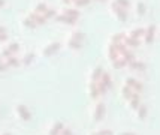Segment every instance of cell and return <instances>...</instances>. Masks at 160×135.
I'll return each mask as SVG.
<instances>
[{"instance_id": "cell-36", "label": "cell", "mask_w": 160, "mask_h": 135, "mask_svg": "<svg viewBox=\"0 0 160 135\" xmlns=\"http://www.w3.org/2000/svg\"><path fill=\"white\" fill-rule=\"evenodd\" d=\"M121 135H135V134H130V132H124V134H121Z\"/></svg>"}, {"instance_id": "cell-35", "label": "cell", "mask_w": 160, "mask_h": 135, "mask_svg": "<svg viewBox=\"0 0 160 135\" xmlns=\"http://www.w3.org/2000/svg\"><path fill=\"white\" fill-rule=\"evenodd\" d=\"M5 3H6V0H0V8L5 6Z\"/></svg>"}, {"instance_id": "cell-15", "label": "cell", "mask_w": 160, "mask_h": 135, "mask_svg": "<svg viewBox=\"0 0 160 135\" xmlns=\"http://www.w3.org/2000/svg\"><path fill=\"white\" fill-rule=\"evenodd\" d=\"M109 45H111V44H109ZM112 47H114V48L117 50V53H118L120 56H123V54H124L126 51L129 50V48H127V47H126V45H124V44H123V42H118V44H115V45H112Z\"/></svg>"}, {"instance_id": "cell-12", "label": "cell", "mask_w": 160, "mask_h": 135, "mask_svg": "<svg viewBox=\"0 0 160 135\" xmlns=\"http://www.w3.org/2000/svg\"><path fill=\"white\" fill-rule=\"evenodd\" d=\"M48 9V6H47V3L45 2H39V3H36L35 5V9H33V12H36V14H45V11Z\"/></svg>"}, {"instance_id": "cell-3", "label": "cell", "mask_w": 160, "mask_h": 135, "mask_svg": "<svg viewBox=\"0 0 160 135\" xmlns=\"http://www.w3.org/2000/svg\"><path fill=\"white\" fill-rule=\"evenodd\" d=\"M58 48H60V42H57V41H54V42L48 44L45 48H43V56H49V54H52V53H56V51H58Z\"/></svg>"}, {"instance_id": "cell-5", "label": "cell", "mask_w": 160, "mask_h": 135, "mask_svg": "<svg viewBox=\"0 0 160 135\" xmlns=\"http://www.w3.org/2000/svg\"><path fill=\"white\" fill-rule=\"evenodd\" d=\"M62 14L68 15V17H70V18H73V20H78V17H79V11H78L77 8H63L62 9Z\"/></svg>"}, {"instance_id": "cell-14", "label": "cell", "mask_w": 160, "mask_h": 135, "mask_svg": "<svg viewBox=\"0 0 160 135\" xmlns=\"http://www.w3.org/2000/svg\"><path fill=\"white\" fill-rule=\"evenodd\" d=\"M118 57H120V54L117 53V50H115L112 45H109V47H108V59L114 62V60H115V59H118Z\"/></svg>"}, {"instance_id": "cell-16", "label": "cell", "mask_w": 160, "mask_h": 135, "mask_svg": "<svg viewBox=\"0 0 160 135\" xmlns=\"http://www.w3.org/2000/svg\"><path fill=\"white\" fill-rule=\"evenodd\" d=\"M135 9H136V14L138 15H144L147 12V6H145V3H144V2H138Z\"/></svg>"}, {"instance_id": "cell-22", "label": "cell", "mask_w": 160, "mask_h": 135, "mask_svg": "<svg viewBox=\"0 0 160 135\" xmlns=\"http://www.w3.org/2000/svg\"><path fill=\"white\" fill-rule=\"evenodd\" d=\"M56 15H57V11H56V9H52V8H48V9L45 11L43 17H45L47 20H49V18H54Z\"/></svg>"}, {"instance_id": "cell-1", "label": "cell", "mask_w": 160, "mask_h": 135, "mask_svg": "<svg viewBox=\"0 0 160 135\" xmlns=\"http://www.w3.org/2000/svg\"><path fill=\"white\" fill-rule=\"evenodd\" d=\"M111 11L115 14V17L118 18L120 21H126L127 20V9H123V8H120L115 2H111Z\"/></svg>"}, {"instance_id": "cell-26", "label": "cell", "mask_w": 160, "mask_h": 135, "mask_svg": "<svg viewBox=\"0 0 160 135\" xmlns=\"http://www.w3.org/2000/svg\"><path fill=\"white\" fill-rule=\"evenodd\" d=\"M102 114H103V104H99L98 107H96V114H94V117H96V119H100Z\"/></svg>"}, {"instance_id": "cell-6", "label": "cell", "mask_w": 160, "mask_h": 135, "mask_svg": "<svg viewBox=\"0 0 160 135\" xmlns=\"http://www.w3.org/2000/svg\"><path fill=\"white\" fill-rule=\"evenodd\" d=\"M145 35V29L144 27H136V29H132L127 36H130V38H135V39H141L142 36Z\"/></svg>"}, {"instance_id": "cell-39", "label": "cell", "mask_w": 160, "mask_h": 135, "mask_svg": "<svg viewBox=\"0 0 160 135\" xmlns=\"http://www.w3.org/2000/svg\"><path fill=\"white\" fill-rule=\"evenodd\" d=\"M98 2H106V0H98Z\"/></svg>"}, {"instance_id": "cell-33", "label": "cell", "mask_w": 160, "mask_h": 135, "mask_svg": "<svg viewBox=\"0 0 160 135\" xmlns=\"http://www.w3.org/2000/svg\"><path fill=\"white\" fill-rule=\"evenodd\" d=\"M99 135H112V132H111V131H100V132H99Z\"/></svg>"}, {"instance_id": "cell-17", "label": "cell", "mask_w": 160, "mask_h": 135, "mask_svg": "<svg viewBox=\"0 0 160 135\" xmlns=\"http://www.w3.org/2000/svg\"><path fill=\"white\" fill-rule=\"evenodd\" d=\"M126 63H127V62L124 60V57H121V56H120L118 59H115V60L112 62V65H114V68H117V69H120V68H123V66H126Z\"/></svg>"}, {"instance_id": "cell-10", "label": "cell", "mask_w": 160, "mask_h": 135, "mask_svg": "<svg viewBox=\"0 0 160 135\" xmlns=\"http://www.w3.org/2000/svg\"><path fill=\"white\" fill-rule=\"evenodd\" d=\"M124 38H126V33L117 32V33H114V35L109 38V44H111V45H115V44H118V42H123Z\"/></svg>"}, {"instance_id": "cell-7", "label": "cell", "mask_w": 160, "mask_h": 135, "mask_svg": "<svg viewBox=\"0 0 160 135\" xmlns=\"http://www.w3.org/2000/svg\"><path fill=\"white\" fill-rule=\"evenodd\" d=\"M27 17H28V18H32V20H33V21H35L36 24H38V26H41V24H45V23H47V18H45V17H43L42 14L30 12V14H28Z\"/></svg>"}, {"instance_id": "cell-40", "label": "cell", "mask_w": 160, "mask_h": 135, "mask_svg": "<svg viewBox=\"0 0 160 135\" xmlns=\"http://www.w3.org/2000/svg\"><path fill=\"white\" fill-rule=\"evenodd\" d=\"M70 2H75V0H70Z\"/></svg>"}, {"instance_id": "cell-30", "label": "cell", "mask_w": 160, "mask_h": 135, "mask_svg": "<svg viewBox=\"0 0 160 135\" xmlns=\"http://www.w3.org/2000/svg\"><path fill=\"white\" fill-rule=\"evenodd\" d=\"M2 57H6V59H9V57L12 56V53L8 50V48H5V50H2V54H0Z\"/></svg>"}, {"instance_id": "cell-29", "label": "cell", "mask_w": 160, "mask_h": 135, "mask_svg": "<svg viewBox=\"0 0 160 135\" xmlns=\"http://www.w3.org/2000/svg\"><path fill=\"white\" fill-rule=\"evenodd\" d=\"M138 116H139L141 119H144L147 116V107H144V105H141L139 107V113H138Z\"/></svg>"}, {"instance_id": "cell-25", "label": "cell", "mask_w": 160, "mask_h": 135, "mask_svg": "<svg viewBox=\"0 0 160 135\" xmlns=\"http://www.w3.org/2000/svg\"><path fill=\"white\" fill-rule=\"evenodd\" d=\"M120 8H123V9H127V8L130 6V0H114Z\"/></svg>"}, {"instance_id": "cell-32", "label": "cell", "mask_w": 160, "mask_h": 135, "mask_svg": "<svg viewBox=\"0 0 160 135\" xmlns=\"http://www.w3.org/2000/svg\"><path fill=\"white\" fill-rule=\"evenodd\" d=\"M6 39H8V33H0V42H3Z\"/></svg>"}, {"instance_id": "cell-34", "label": "cell", "mask_w": 160, "mask_h": 135, "mask_svg": "<svg viewBox=\"0 0 160 135\" xmlns=\"http://www.w3.org/2000/svg\"><path fill=\"white\" fill-rule=\"evenodd\" d=\"M0 33H8V32H6V27H5V26H0Z\"/></svg>"}, {"instance_id": "cell-38", "label": "cell", "mask_w": 160, "mask_h": 135, "mask_svg": "<svg viewBox=\"0 0 160 135\" xmlns=\"http://www.w3.org/2000/svg\"><path fill=\"white\" fill-rule=\"evenodd\" d=\"M3 68H5V66H3V65L0 63V71H2V69H3Z\"/></svg>"}, {"instance_id": "cell-8", "label": "cell", "mask_w": 160, "mask_h": 135, "mask_svg": "<svg viewBox=\"0 0 160 135\" xmlns=\"http://www.w3.org/2000/svg\"><path fill=\"white\" fill-rule=\"evenodd\" d=\"M54 18L58 23H64V24H70V26L77 23V20H73V18H70V17H68V15H64V14H57Z\"/></svg>"}, {"instance_id": "cell-23", "label": "cell", "mask_w": 160, "mask_h": 135, "mask_svg": "<svg viewBox=\"0 0 160 135\" xmlns=\"http://www.w3.org/2000/svg\"><path fill=\"white\" fill-rule=\"evenodd\" d=\"M91 0H75L73 2V8H82V6H87L88 3H90Z\"/></svg>"}, {"instance_id": "cell-27", "label": "cell", "mask_w": 160, "mask_h": 135, "mask_svg": "<svg viewBox=\"0 0 160 135\" xmlns=\"http://www.w3.org/2000/svg\"><path fill=\"white\" fill-rule=\"evenodd\" d=\"M123 95H124L126 98H132V95H133L132 89H130L129 86H124V87H123Z\"/></svg>"}, {"instance_id": "cell-13", "label": "cell", "mask_w": 160, "mask_h": 135, "mask_svg": "<svg viewBox=\"0 0 160 135\" xmlns=\"http://www.w3.org/2000/svg\"><path fill=\"white\" fill-rule=\"evenodd\" d=\"M130 69H136V71H144L145 69V63L144 62H139V60H133L129 63Z\"/></svg>"}, {"instance_id": "cell-4", "label": "cell", "mask_w": 160, "mask_h": 135, "mask_svg": "<svg viewBox=\"0 0 160 135\" xmlns=\"http://www.w3.org/2000/svg\"><path fill=\"white\" fill-rule=\"evenodd\" d=\"M123 44H124L127 48H136L141 45V41L139 39H135V38H130V36L126 35V38L123 39Z\"/></svg>"}, {"instance_id": "cell-2", "label": "cell", "mask_w": 160, "mask_h": 135, "mask_svg": "<svg viewBox=\"0 0 160 135\" xmlns=\"http://www.w3.org/2000/svg\"><path fill=\"white\" fill-rule=\"evenodd\" d=\"M154 36H156V26H154V24H150V26L145 29V35H144V41H145V44L153 42Z\"/></svg>"}, {"instance_id": "cell-11", "label": "cell", "mask_w": 160, "mask_h": 135, "mask_svg": "<svg viewBox=\"0 0 160 135\" xmlns=\"http://www.w3.org/2000/svg\"><path fill=\"white\" fill-rule=\"evenodd\" d=\"M126 83H127V86L130 87V89H135V90H142V84H141L138 80H135V78H127L126 80Z\"/></svg>"}, {"instance_id": "cell-31", "label": "cell", "mask_w": 160, "mask_h": 135, "mask_svg": "<svg viewBox=\"0 0 160 135\" xmlns=\"http://www.w3.org/2000/svg\"><path fill=\"white\" fill-rule=\"evenodd\" d=\"M8 63L9 65H18V59L14 57V56H11L9 59H8Z\"/></svg>"}, {"instance_id": "cell-24", "label": "cell", "mask_w": 160, "mask_h": 135, "mask_svg": "<svg viewBox=\"0 0 160 135\" xmlns=\"http://www.w3.org/2000/svg\"><path fill=\"white\" fill-rule=\"evenodd\" d=\"M6 48L11 51V53H17V51L20 50V44L18 42H11V44H8Z\"/></svg>"}, {"instance_id": "cell-21", "label": "cell", "mask_w": 160, "mask_h": 135, "mask_svg": "<svg viewBox=\"0 0 160 135\" xmlns=\"http://www.w3.org/2000/svg\"><path fill=\"white\" fill-rule=\"evenodd\" d=\"M102 74H103L102 68H94V71H93V75H91L93 81H96V80H99V78H102Z\"/></svg>"}, {"instance_id": "cell-37", "label": "cell", "mask_w": 160, "mask_h": 135, "mask_svg": "<svg viewBox=\"0 0 160 135\" xmlns=\"http://www.w3.org/2000/svg\"><path fill=\"white\" fill-rule=\"evenodd\" d=\"M63 3H70V0H62Z\"/></svg>"}, {"instance_id": "cell-19", "label": "cell", "mask_w": 160, "mask_h": 135, "mask_svg": "<svg viewBox=\"0 0 160 135\" xmlns=\"http://www.w3.org/2000/svg\"><path fill=\"white\" fill-rule=\"evenodd\" d=\"M68 47L72 48V50H79V48L82 47V42H78V41H72V39H69V41H68Z\"/></svg>"}, {"instance_id": "cell-18", "label": "cell", "mask_w": 160, "mask_h": 135, "mask_svg": "<svg viewBox=\"0 0 160 135\" xmlns=\"http://www.w3.org/2000/svg\"><path fill=\"white\" fill-rule=\"evenodd\" d=\"M22 26H24V27H28V29H35L36 26H38V24H36V23L33 21L32 18H28V17H26V18L22 20Z\"/></svg>"}, {"instance_id": "cell-28", "label": "cell", "mask_w": 160, "mask_h": 135, "mask_svg": "<svg viewBox=\"0 0 160 135\" xmlns=\"http://www.w3.org/2000/svg\"><path fill=\"white\" fill-rule=\"evenodd\" d=\"M33 57H35V54H33V53H27V54L24 56V59H22V62H24L26 65H28L32 60H33Z\"/></svg>"}, {"instance_id": "cell-9", "label": "cell", "mask_w": 160, "mask_h": 135, "mask_svg": "<svg viewBox=\"0 0 160 135\" xmlns=\"http://www.w3.org/2000/svg\"><path fill=\"white\" fill-rule=\"evenodd\" d=\"M85 38H87V35H85L84 32H81V30H73V32L70 33L69 39H72V41H78V42H82Z\"/></svg>"}, {"instance_id": "cell-41", "label": "cell", "mask_w": 160, "mask_h": 135, "mask_svg": "<svg viewBox=\"0 0 160 135\" xmlns=\"http://www.w3.org/2000/svg\"><path fill=\"white\" fill-rule=\"evenodd\" d=\"M0 57H2V56H0Z\"/></svg>"}, {"instance_id": "cell-20", "label": "cell", "mask_w": 160, "mask_h": 135, "mask_svg": "<svg viewBox=\"0 0 160 135\" xmlns=\"http://www.w3.org/2000/svg\"><path fill=\"white\" fill-rule=\"evenodd\" d=\"M121 57H124V60L127 62V63H130V62L135 60V54H133V51H130V50H127Z\"/></svg>"}]
</instances>
